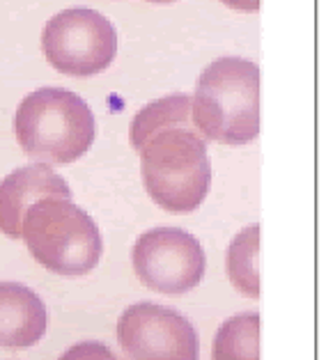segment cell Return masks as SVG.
<instances>
[{"mask_svg":"<svg viewBox=\"0 0 326 360\" xmlns=\"http://www.w3.org/2000/svg\"><path fill=\"white\" fill-rule=\"evenodd\" d=\"M25 239L37 264L58 276H85L99 264L104 243L99 227L72 200L49 198L25 214Z\"/></svg>","mask_w":326,"mask_h":360,"instance_id":"obj_4","label":"cell"},{"mask_svg":"<svg viewBox=\"0 0 326 360\" xmlns=\"http://www.w3.org/2000/svg\"><path fill=\"white\" fill-rule=\"evenodd\" d=\"M211 360H260V314H234L216 330Z\"/></svg>","mask_w":326,"mask_h":360,"instance_id":"obj_10","label":"cell"},{"mask_svg":"<svg viewBox=\"0 0 326 360\" xmlns=\"http://www.w3.org/2000/svg\"><path fill=\"white\" fill-rule=\"evenodd\" d=\"M49 198L72 200L67 181L49 165L32 163L7 174L0 181V232L12 239H21L28 209Z\"/></svg>","mask_w":326,"mask_h":360,"instance_id":"obj_8","label":"cell"},{"mask_svg":"<svg viewBox=\"0 0 326 360\" xmlns=\"http://www.w3.org/2000/svg\"><path fill=\"white\" fill-rule=\"evenodd\" d=\"M221 3L232 7L237 12H258L260 10V0H221Z\"/></svg>","mask_w":326,"mask_h":360,"instance_id":"obj_13","label":"cell"},{"mask_svg":"<svg viewBox=\"0 0 326 360\" xmlns=\"http://www.w3.org/2000/svg\"><path fill=\"white\" fill-rule=\"evenodd\" d=\"M147 3H175V0H147Z\"/></svg>","mask_w":326,"mask_h":360,"instance_id":"obj_14","label":"cell"},{"mask_svg":"<svg viewBox=\"0 0 326 360\" xmlns=\"http://www.w3.org/2000/svg\"><path fill=\"white\" fill-rule=\"evenodd\" d=\"M46 305L19 283H0V349H28L46 333Z\"/></svg>","mask_w":326,"mask_h":360,"instance_id":"obj_9","label":"cell"},{"mask_svg":"<svg viewBox=\"0 0 326 360\" xmlns=\"http://www.w3.org/2000/svg\"><path fill=\"white\" fill-rule=\"evenodd\" d=\"M60 360H118V356L101 342H81L69 347Z\"/></svg>","mask_w":326,"mask_h":360,"instance_id":"obj_12","label":"cell"},{"mask_svg":"<svg viewBox=\"0 0 326 360\" xmlns=\"http://www.w3.org/2000/svg\"><path fill=\"white\" fill-rule=\"evenodd\" d=\"M191 106L187 94L163 96L147 103L129 127L147 195L170 214L196 212L211 186L207 140L193 124Z\"/></svg>","mask_w":326,"mask_h":360,"instance_id":"obj_1","label":"cell"},{"mask_svg":"<svg viewBox=\"0 0 326 360\" xmlns=\"http://www.w3.org/2000/svg\"><path fill=\"white\" fill-rule=\"evenodd\" d=\"M193 124L205 140L246 145L260 134V69L244 58H218L200 74Z\"/></svg>","mask_w":326,"mask_h":360,"instance_id":"obj_2","label":"cell"},{"mask_svg":"<svg viewBox=\"0 0 326 360\" xmlns=\"http://www.w3.org/2000/svg\"><path fill=\"white\" fill-rule=\"evenodd\" d=\"M118 342L129 360H198V333L173 307L136 303L118 319Z\"/></svg>","mask_w":326,"mask_h":360,"instance_id":"obj_7","label":"cell"},{"mask_svg":"<svg viewBox=\"0 0 326 360\" xmlns=\"http://www.w3.org/2000/svg\"><path fill=\"white\" fill-rule=\"evenodd\" d=\"M227 276L244 296L260 298V225L234 236L227 248Z\"/></svg>","mask_w":326,"mask_h":360,"instance_id":"obj_11","label":"cell"},{"mask_svg":"<svg viewBox=\"0 0 326 360\" xmlns=\"http://www.w3.org/2000/svg\"><path fill=\"white\" fill-rule=\"evenodd\" d=\"M16 140L30 159L69 165L94 143V115L78 94L58 87L30 92L16 108Z\"/></svg>","mask_w":326,"mask_h":360,"instance_id":"obj_3","label":"cell"},{"mask_svg":"<svg viewBox=\"0 0 326 360\" xmlns=\"http://www.w3.org/2000/svg\"><path fill=\"white\" fill-rule=\"evenodd\" d=\"M131 262L140 283L158 294L189 292L200 285L207 271L200 241L177 227H156L140 234Z\"/></svg>","mask_w":326,"mask_h":360,"instance_id":"obj_6","label":"cell"},{"mask_svg":"<svg viewBox=\"0 0 326 360\" xmlns=\"http://www.w3.org/2000/svg\"><path fill=\"white\" fill-rule=\"evenodd\" d=\"M46 60L67 76H94L118 53L113 23L94 10L76 7L56 14L42 34Z\"/></svg>","mask_w":326,"mask_h":360,"instance_id":"obj_5","label":"cell"}]
</instances>
